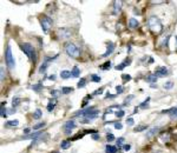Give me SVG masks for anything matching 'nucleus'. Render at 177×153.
Instances as JSON below:
<instances>
[{"mask_svg":"<svg viewBox=\"0 0 177 153\" xmlns=\"http://www.w3.org/2000/svg\"><path fill=\"white\" fill-rule=\"evenodd\" d=\"M148 27L150 28V31L155 34H160L162 33L163 31V24L162 21L160 20L158 17L156 15H151L149 19H148Z\"/></svg>","mask_w":177,"mask_h":153,"instance_id":"1","label":"nucleus"},{"mask_svg":"<svg viewBox=\"0 0 177 153\" xmlns=\"http://www.w3.org/2000/svg\"><path fill=\"white\" fill-rule=\"evenodd\" d=\"M116 91H117V94H122L123 91H124V87L122 85H117L116 86Z\"/></svg>","mask_w":177,"mask_h":153,"instance_id":"36","label":"nucleus"},{"mask_svg":"<svg viewBox=\"0 0 177 153\" xmlns=\"http://www.w3.org/2000/svg\"><path fill=\"white\" fill-rule=\"evenodd\" d=\"M96 111H98V110H96V106H89V107L84 108V110H81V111L76 112V115H83V117L88 118L89 115H91V114L94 113Z\"/></svg>","mask_w":177,"mask_h":153,"instance_id":"8","label":"nucleus"},{"mask_svg":"<svg viewBox=\"0 0 177 153\" xmlns=\"http://www.w3.org/2000/svg\"><path fill=\"white\" fill-rule=\"evenodd\" d=\"M71 73H72V76H73V78H78L79 74H81V70L78 69V66H75V67L72 69Z\"/></svg>","mask_w":177,"mask_h":153,"instance_id":"21","label":"nucleus"},{"mask_svg":"<svg viewBox=\"0 0 177 153\" xmlns=\"http://www.w3.org/2000/svg\"><path fill=\"white\" fill-rule=\"evenodd\" d=\"M138 26H139V22H138V20H137V19L131 18V19L129 20V28L133 30V28H137Z\"/></svg>","mask_w":177,"mask_h":153,"instance_id":"15","label":"nucleus"},{"mask_svg":"<svg viewBox=\"0 0 177 153\" xmlns=\"http://www.w3.org/2000/svg\"><path fill=\"white\" fill-rule=\"evenodd\" d=\"M100 69H102V70H104V71L110 70V69H111V61H110V60H109V61H106L104 65H102V66H100Z\"/></svg>","mask_w":177,"mask_h":153,"instance_id":"30","label":"nucleus"},{"mask_svg":"<svg viewBox=\"0 0 177 153\" xmlns=\"http://www.w3.org/2000/svg\"><path fill=\"white\" fill-rule=\"evenodd\" d=\"M133 124H135V121H133L132 118H128V119H126V125H128V126H132Z\"/></svg>","mask_w":177,"mask_h":153,"instance_id":"48","label":"nucleus"},{"mask_svg":"<svg viewBox=\"0 0 177 153\" xmlns=\"http://www.w3.org/2000/svg\"><path fill=\"white\" fill-rule=\"evenodd\" d=\"M45 125H46V123H45V121H43V123H39V124H37V125H34V126H33V130H34V131H38V130L43 128Z\"/></svg>","mask_w":177,"mask_h":153,"instance_id":"31","label":"nucleus"},{"mask_svg":"<svg viewBox=\"0 0 177 153\" xmlns=\"http://www.w3.org/2000/svg\"><path fill=\"white\" fill-rule=\"evenodd\" d=\"M116 95H113V94H110V93H107L106 95H105V99H107V98H111V99H113Z\"/></svg>","mask_w":177,"mask_h":153,"instance_id":"53","label":"nucleus"},{"mask_svg":"<svg viewBox=\"0 0 177 153\" xmlns=\"http://www.w3.org/2000/svg\"><path fill=\"white\" fill-rule=\"evenodd\" d=\"M19 104H20V99L19 98H13V100H12V107L15 108Z\"/></svg>","mask_w":177,"mask_h":153,"instance_id":"32","label":"nucleus"},{"mask_svg":"<svg viewBox=\"0 0 177 153\" xmlns=\"http://www.w3.org/2000/svg\"><path fill=\"white\" fill-rule=\"evenodd\" d=\"M57 34H58V38H59V39H62V40H66V39H69V38L72 35L71 31H70L69 28H65V27L58 28Z\"/></svg>","mask_w":177,"mask_h":153,"instance_id":"7","label":"nucleus"},{"mask_svg":"<svg viewBox=\"0 0 177 153\" xmlns=\"http://www.w3.org/2000/svg\"><path fill=\"white\" fill-rule=\"evenodd\" d=\"M115 128H116V130H122V128H123V125H122V123H120V121H118V123H115Z\"/></svg>","mask_w":177,"mask_h":153,"instance_id":"49","label":"nucleus"},{"mask_svg":"<svg viewBox=\"0 0 177 153\" xmlns=\"http://www.w3.org/2000/svg\"><path fill=\"white\" fill-rule=\"evenodd\" d=\"M150 100H151V99H150V97H148V98L145 99V101H143V102L139 105V107H141V108H147V107L149 106V102H150Z\"/></svg>","mask_w":177,"mask_h":153,"instance_id":"29","label":"nucleus"},{"mask_svg":"<svg viewBox=\"0 0 177 153\" xmlns=\"http://www.w3.org/2000/svg\"><path fill=\"white\" fill-rule=\"evenodd\" d=\"M130 64H131V58H130V57H129V58H125L122 64H119V65L116 66V70H117V71H122V70H124L126 66H129Z\"/></svg>","mask_w":177,"mask_h":153,"instance_id":"13","label":"nucleus"},{"mask_svg":"<svg viewBox=\"0 0 177 153\" xmlns=\"http://www.w3.org/2000/svg\"><path fill=\"white\" fill-rule=\"evenodd\" d=\"M91 80L93 82H99L100 81V76H97V74H91Z\"/></svg>","mask_w":177,"mask_h":153,"instance_id":"35","label":"nucleus"},{"mask_svg":"<svg viewBox=\"0 0 177 153\" xmlns=\"http://www.w3.org/2000/svg\"><path fill=\"white\" fill-rule=\"evenodd\" d=\"M71 76H72L71 71L64 70V71H62V72H60V78H62V79H69V78H71Z\"/></svg>","mask_w":177,"mask_h":153,"instance_id":"18","label":"nucleus"},{"mask_svg":"<svg viewBox=\"0 0 177 153\" xmlns=\"http://www.w3.org/2000/svg\"><path fill=\"white\" fill-rule=\"evenodd\" d=\"M73 91H75L73 87H66V86L62 87V93H63V94H69V93H71V92H73Z\"/></svg>","mask_w":177,"mask_h":153,"instance_id":"22","label":"nucleus"},{"mask_svg":"<svg viewBox=\"0 0 177 153\" xmlns=\"http://www.w3.org/2000/svg\"><path fill=\"white\" fill-rule=\"evenodd\" d=\"M62 92H59V91H57V89H53V91H51V95L52 97H54V98H57V97H59V94H60Z\"/></svg>","mask_w":177,"mask_h":153,"instance_id":"42","label":"nucleus"},{"mask_svg":"<svg viewBox=\"0 0 177 153\" xmlns=\"http://www.w3.org/2000/svg\"><path fill=\"white\" fill-rule=\"evenodd\" d=\"M39 21H40V25H41V28H43V31L45 32V33H47L49 32V30H50V27L52 26V19L50 18V17H47V15H43L40 19H39Z\"/></svg>","mask_w":177,"mask_h":153,"instance_id":"5","label":"nucleus"},{"mask_svg":"<svg viewBox=\"0 0 177 153\" xmlns=\"http://www.w3.org/2000/svg\"><path fill=\"white\" fill-rule=\"evenodd\" d=\"M99 138H100V136H99L98 133H94V134H92V139H93V140H98Z\"/></svg>","mask_w":177,"mask_h":153,"instance_id":"50","label":"nucleus"},{"mask_svg":"<svg viewBox=\"0 0 177 153\" xmlns=\"http://www.w3.org/2000/svg\"><path fill=\"white\" fill-rule=\"evenodd\" d=\"M122 9V1H115L113 4V11H112V14L113 15H117Z\"/></svg>","mask_w":177,"mask_h":153,"instance_id":"14","label":"nucleus"},{"mask_svg":"<svg viewBox=\"0 0 177 153\" xmlns=\"http://www.w3.org/2000/svg\"><path fill=\"white\" fill-rule=\"evenodd\" d=\"M164 1H151V4H163Z\"/></svg>","mask_w":177,"mask_h":153,"instance_id":"55","label":"nucleus"},{"mask_svg":"<svg viewBox=\"0 0 177 153\" xmlns=\"http://www.w3.org/2000/svg\"><path fill=\"white\" fill-rule=\"evenodd\" d=\"M117 152H118L117 147H115L112 145H109V144L105 146V153H117Z\"/></svg>","mask_w":177,"mask_h":153,"instance_id":"17","label":"nucleus"},{"mask_svg":"<svg viewBox=\"0 0 177 153\" xmlns=\"http://www.w3.org/2000/svg\"><path fill=\"white\" fill-rule=\"evenodd\" d=\"M85 85H86V79L85 78H81V80L77 84V87L78 88H83V87H85Z\"/></svg>","mask_w":177,"mask_h":153,"instance_id":"24","label":"nucleus"},{"mask_svg":"<svg viewBox=\"0 0 177 153\" xmlns=\"http://www.w3.org/2000/svg\"><path fill=\"white\" fill-rule=\"evenodd\" d=\"M70 146H71V143H70L69 140H63V141L60 143V147L64 149V150H67Z\"/></svg>","mask_w":177,"mask_h":153,"instance_id":"23","label":"nucleus"},{"mask_svg":"<svg viewBox=\"0 0 177 153\" xmlns=\"http://www.w3.org/2000/svg\"><path fill=\"white\" fill-rule=\"evenodd\" d=\"M41 115H43V112H41V110L37 108V110L34 111V113H33V119H34V120H39V119L41 118Z\"/></svg>","mask_w":177,"mask_h":153,"instance_id":"19","label":"nucleus"},{"mask_svg":"<svg viewBox=\"0 0 177 153\" xmlns=\"http://www.w3.org/2000/svg\"><path fill=\"white\" fill-rule=\"evenodd\" d=\"M154 63V59L152 58H149V64H152Z\"/></svg>","mask_w":177,"mask_h":153,"instance_id":"56","label":"nucleus"},{"mask_svg":"<svg viewBox=\"0 0 177 153\" xmlns=\"http://www.w3.org/2000/svg\"><path fill=\"white\" fill-rule=\"evenodd\" d=\"M147 81L150 82V84H154V82L157 81V76H155V74H148L147 76Z\"/></svg>","mask_w":177,"mask_h":153,"instance_id":"20","label":"nucleus"},{"mask_svg":"<svg viewBox=\"0 0 177 153\" xmlns=\"http://www.w3.org/2000/svg\"><path fill=\"white\" fill-rule=\"evenodd\" d=\"M1 117L2 118H5V119H7V111H6V108L5 107H1Z\"/></svg>","mask_w":177,"mask_h":153,"instance_id":"40","label":"nucleus"},{"mask_svg":"<svg viewBox=\"0 0 177 153\" xmlns=\"http://www.w3.org/2000/svg\"><path fill=\"white\" fill-rule=\"evenodd\" d=\"M89 99L91 100V99H92V95H86V97L84 98V101H83V104H82V106H83V107H84V106H86V104L89 102Z\"/></svg>","mask_w":177,"mask_h":153,"instance_id":"39","label":"nucleus"},{"mask_svg":"<svg viewBox=\"0 0 177 153\" xmlns=\"http://www.w3.org/2000/svg\"><path fill=\"white\" fill-rule=\"evenodd\" d=\"M169 138H170V133H169V132H167V133H164V134H162V140H163L164 143H168V140H169Z\"/></svg>","mask_w":177,"mask_h":153,"instance_id":"34","label":"nucleus"},{"mask_svg":"<svg viewBox=\"0 0 177 153\" xmlns=\"http://www.w3.org/2000/svg\"><path fill=\"white\" fill-rule=\"evenodd\" d=\"M151 87H152V88H155V87H157V85H155V84H151Z\"/></svg>","mask_w":177,"mask_h":153,"instance_id":"58","label":"nucleus"},{"mask_svg":"<svg viewBox=\"0 0 177 153\" xmlns=\"http://www.w3.org/2000/svg\"><path fill=\"white\" fill-rule=\"evenodd\" d=\"M163 114H168L171 119H177V107H171L168 110H163L162 111Z\"/></svg>","mask_w":177,"mask_h":153,"instance_id":"11","label":"nucleus"},{"mask_svg":"<svg viewBox=\"0 0 177 153\" xmlns=\"http://www.w3.org/2000/svg\"><path fill=\"white\" fill-rule=\"evenodd\" d=\"M19 121L18 120H8L6 124H5V127H9V126H18Z\"/></svg>","mask_w":177,"mask_h":153,"instance_id":"25","label":"nucleus"},{"mask_svg":"<svg viewBox=\"0 0 177 153\" xmlns=\"http://www.w3.org/2000/svg\"><path fill=\"white\" fill-rule=\"evenodd\" d=\"M106 140H107L109 143L113 141V140H115V136H113L112 133H107V134H106Z\"/></svg>","mask_w":177,"mask_h":153,"instance_id":"37","label":"nucleus"},{"mask_svg":"<svg viewBox=\"0 0 177 153\" xmlns=\"http://www.w3.org/2000/svg\"><path fill=\"white\" fill-rule=\"evenodd\" d=\"M30 132H31V128H24V133H25V136H27V134H30Z\"/></svg>","mask_w":177,"mask_h":153,"instance_id":"52","label":"nucleus"},{"mask_svg":"<svg viewBox=\"0 0 177 153\" xmlns=\"http://www.w3.org/2000/svg\"><path fill=\"white\" fill-rule=\"evenodd\" d=\"M103 91H104V88H103V87H100V88H98V89H96V91L93 92V95H98V94H102V93H103Z\"/></svg>","mask_w":177,"mask_h":153,"instance_id":"47","label":"nucleus"},{"mask_svg":"<svg viewBox=\"0 0 177 153\" xmlns=\"http://www.w3.org/2000/svg\"><path fill=\"white\" fill-rule=\"evenodd\" d=\"M49 79H50V80H54V79H56V76H54V74H52V76H49Z\"/></svg>","mask_w":177,"mask_h":153,"instance_id":"54","label":"nucleus"},{"mask_svg":"<svg viewBox=\"0 0 177 153\" xmlns=\"http://www.w3.org/2000/svg\"><path fill=\"white\" fill-rule=\"evenodd\" d=\"M4 79H5V69L1 66V69H0V80L4 81Z\"/></svg>","mask_w":177,"mask_h":153,"instance_id":"41","label":"nucleus"},{"mask_svg":"<svg viewBox=\"0 0 177 153\" xmlns=\"http://www.w3.org/2000/svg\"><path fill=\"white\" fill-rule=\"evenodd\" d=\"M84 134H85V132H83V133H78V134H76L73 138H72V140H77V139H81V138H83L84 137Z\"/></svg>","mask_w":177,"mask_h":153,"instance_id":"43","label":"nucleus"},{"mask_svg":"<svg viewBox=\"0 0 177 153\" xmlns=\"http://www.w3.org/2000/svg\"><path fill=\"white\" fill-rule=\"evenodd\" d=\"M76 127V121L73 120V119H70V120H67L64 125H63V131H64V133L66 134V136H69V134H71V132H72V130Z\"/></svg>","mask_w":177,"mask_h":153,"instance_id":"6","label":"nucleus"},{"mask_svg":"<svg viewBox=\"0 0 177 153\" xmlns=\"http://www.w3.org/2000/svg\"><path fill=\"white\" fill-rule=\"evenodd\" d=\"M124 114H125V112H124L123 110H119V111H117V112H116V115H117L118 118H122V117H124Z\"/></svg>","mask_w":177,"mask_h":153,"instance_id":"46","label":"nucleus"},{"mask_svg":"<svg viewBox=\"0 0 177 153\" xmlns=\"http://www.w3.org/2000/svg\"><path fill=\"white\" fill-rule=\"evenodd\" d=\"M113 51H115V44H113V43H109L107 46H106V52H105L104 54H102V58H106V57H109L110 54L113 53Z\"/></svg>","mask_w":177,"mask_h":153,"instance_id":"12","label":"nucleus"},{"mask_svg":"<svg viewBox=\"0 0 177 153\" xmlns=\"http://www.w3.org/2000/svg\"><path fill=\"white\" fill-rule=\"evenodd\" d=\"M116 143H117V147H122V145H123V143H124V138H123V137H119Z\"/></svg>","mask_w":177,"mask_h":153,"instance_id":"38","label":"nucleus"},{"mask_svg":"<svg viewBox=\"0 0 177 153\" xmlns=\"http://www.w3.org/2000/svg\"><path fill=\"white\" fill-rule=\"evenodd\" d=\"M161 132V127H158V126H155V127H152V128H149L148 131H147V138L148 139H151V138H154L156 134H158Z\"/></svg>","mask_w":177,"mask_h":153,"instance_id":"10","label":"nucleus"},{"mask_svg":"<svg viewBox=\"0 0 177 153\" xmlns=\"http://www.w3.org/2000/svg\"><path fill=\"white\" fill-rule=\"evenodd\" d=\"M135 98V95L133 94H130V95H128L126 98H125V101H124V106H129L130 105V102H131V100Z\"/></svg>","mask_w":177,"mask_h":153,"instance_id":"26","label":"nucleus"},{"mask_svg":"<svg viewBox=\"0 0 177 153\" xmlns=\"http://www.w3.org/2000/svg\"><path fill=\"white\" fill-rule=\"evenodd\" d=\"M56 104H57V99H56V98L51 99V100H50V102L47 104V111H49V112H52V111L54 110Z\"/></svg>","mask_w":177,"mask_h":153,"instance_id":"16","label":"nucleus"},{"mask_svg":"<svg viewBox=\"0 0 177 153\" xmlns=\"http://www.w3.org/2000/svg\"><path fill=\"white\" fill-rule=\"evenodd\" d=\"M41 88H43V84H41V82L34 84V85L32 86V89H33V91H36V92H39V91H40Z\"/></svg>","mask_w":177,"mask_h":153,"instance_id":"28","label":"nucleus"},{"mask_svg":"<svg viewBox=\"0 0 177 153\" xmlns=\"http://www.w3.org/2000/svg\"><path fill=\"white\" fill-rule=\"evenodd\" d=\"M147 128H148L147 125H139V126H137L136 128H133V132H143V131H145Z\"/></svg>","mask_w":177,"mask_h":153,"instance_id":"27","label":"nucleus"},{"mask_svg":"<svg viewBox=\"0 0 177 153\" xmlns=\"http://www.w3.org/2000/svg\"><path fill=\"white\" fill-rule=\"evenodd\" d=\"M123 149H124V151H130V150H131V145H129V144H128V145H124Z\"/></svg>","mask_w":177,"mask_h":153,"instance_id":"51","label":"nucleus"},{"mask_svg":"<svg viewBox=\"0 0 177 153\" xmlns=\"http://www.w3.org/2000/svg\"><path fill=\"white\" fill-rule=\"evenodd\" d=\"M137 111H138V107H135V110H133V113H137Z\"/></svg>","mask_w":177,"mask_h":153,"instance_id":"57","label":"nucleus"},{"mask_svg":"<svg viewBox=\"0 0 177 153\" xmlns=\"http://www.w3.org/2000/svg\"><path fill=\"white\" fill-rule=\"evenodd\" d=\"M52 153H59V152H52Z\"/></svg>","mask_w":177,"mask_h":153,"instance_id":"59","label":"nucleus"},{"mask_svg":"<svg viewBox=\"0 0 177 153\" xmlns=\"http://www.w3.org/2000/svg\"><path fill=\"white\" fill-rule=\"evenodd\" d=\"M65 52L71 58H78L79 54H81V51H79L78 46L76 44H73V43H67L65 45Z\"/></svg>","mask_w":177,"mask_h":153,"instance_id":"4","label":"nucleus"},{"mask_svg":"<svg viewBox=\"0 0 177 153\" xmlns=\"http://www.w3.org/2000/svg\"><path fill=\"white\" fill-rule=\"evenodd\" d=\"M154 74L157 76V78H163V76H169V71H168L167 67L160 66V67H157V69L155 70V73H154Z\"/></svg>","mask_w":177,"mask_h":153,"instance_id":"9","label":"nucleus"},{"mask_svg":"<svg viewBox=\"0 0 177 153\" xmlns=\"http://www.w3.org/2000/svg\"><path fill=\"white\" fill-rule=\"evenodd\" d=\"M5 63L8 67V70H13L15 66V61H14V58L12 54V47L9 44L6 46V50H5Z\"/></svg>","mask_w":177,"mask_h":153,"instance_id":"3","label":"nucleus"},{"mask_svg":"<svg viewBox=\"0 0 177 153\" xmlns=\"http://www.w3.org/2000/svg\"><path fill=\"white\" fill-rule=\"evenodd\" d=\"M122 79L124 80V82H128V81L131 80V76H129V74H123V76H122Z\"/></svg>","mask_w":177,"mask_h":153,"instance_id":"44","label":"nucleus"},{"mask_svg":"<svg viewBox=\"0 0 177 153\" xmlns=\"http://www.w3.org/2000/svg\"><path fill=\"white\" fill-rule=\"evenodd\" d=\"M169 39H170V35H167V38L163 40V43H162V45L164 46V47H168V43H169Z\"/></svg>","mask_w":177,"mask_h":153,"instance_id":"45","label":"nucleus"},{"mask_svg":"<svg viewBox=\"0 0 177 153\" xmlns=\"http://www.w3.org/2000/svg\"><path fill=\"white\" fill-rule=\"evenodd\" d=\"M173 86H174V82H173V81H167V82L163 85V87H164L165 89H170V88H173Z\"/></svg>","mask_w":177,"mask_h":153,"instance_id":"33","label":"nucleus"},{"mask_svg":"<svg viewBox=\"0 0 177 153\" xmlns=\"http://www.w3.org/2000/svg\"><path fill=\"white\" fill-rule=\"evenodd\" d=\"M19 46H20L21 51L26 54V57H27L31 61H33V64H34V63L37 61V53H36L34 47H33L30 43H24V44H20Z\"/></svg>","mask_w":177,"mask_h":153,"instance_id":"2","label":"nucleus"},{"mask_svg":"<svg viewBox=\"0 0 177 153\" xmlns=\"http://www.w3.org/2000/svg\"><path fill=\"white\" fill-rule=\"evenodd\" d=\"M176 41H177V35H176Z\"/></svg>","mask_w":177,"mask_h":153,"instance_id":"60","label":"nucleus"}]
</instances>
